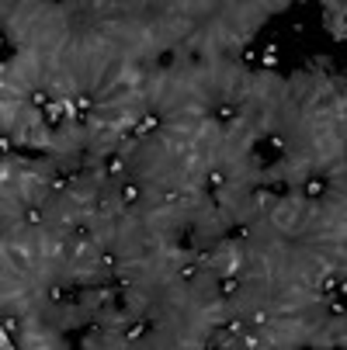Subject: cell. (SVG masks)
Wrapping results in <instances>:
<instances>
[{"mask_svg": "<svg viewBox=\"0 0 347 350\" xmlns=\"http://www.w3.org/2000/svg\"><path fill=\"white\" fill-rule=\"evenodd\" d=\"M160 125H163V118L157 111H142L136 118V125H132V132L136 136H153V132H160Z\"/></svg>", "mask_w": 347, "mask_h": 350, "instance_id": "1", "label": "cell"}, {"mask_svg": "<svg viewBox=\"0 0 347 350\" xmlns=\"http://www.w3.org/2000/svg\"><path fill=\"white\" fill-rule=\"evenodd\" d=\"M236 291H240V277H236V274H222L219 295H222V298H236Z\"/></svg>", "mask_w": 347, "mask_h": 350, "instance_id": "2", "label": "cell"}, {"mask_svg": "<svg viewBox=\"0 0 347 350\" xmlns=\"http://www.w3.org/2000/svg\"><path fill=\"white\" fill-rule=\"evenodd\" d=\"M122 170H125V160L111 149V152H108V160H104V173H108V177H122Z\"/></svg>", "mask_w": 347, "mask_h": 350, "instance_id": "3", "label": "cell"}, {"mask_svg": "<svg viewBox=\"0 0 347 350\" xmlns=\"http://www.w3.org/2000/svg\"><path fill=\"white\" fill-rule=\"evenodd\" d=\"M215 122H219V125L236 122V104H233V101H222L219 107H215Z\"/></svg>", "mask_w": 347, "mask_h": 350, "instance_id": "4", "label": "cell"}, {"mask_svg": "<svg viewBox=\"0 0 347 350\" xmlns=\"http://www.w3.org/2000/svg\"><path fill=\"white\" fill-rule=\"evenodd\" d=\"M302 191H306V198H319V194L327 191V181L323 177H309L306 184H302Z\"/></svg>", "mask_w": 347, "mask_h": 350, "instance_id": "5", "label": "cell"}, {"mask_svg": "<svg viewBox=\"0 0 347 350\" xmlns=\"http://www.w3.org/2000/svg\"><path fill=\"white\" fill-rule=\"evenodd\" d=\"M136 201H139V184L136 181L122 184V205H136Z\"/></svg>", "mask_w": 347, "mask_h": 350, "instance_id": "6", "label": "cell"}, {"mask_svg": "<svg viewBox=\"0 0 347 350\" xmlns=\"http://www.w3.org/2000/svg\"><path fill=\"white\" fill-rule=\"evenodd\" d=\"M42 218H46V215H42V208H38V205H35V208H25V222H28V226H35V229H38V226H42Z\"/></svg>", "mask_w": 347, "mask_h": 350, "instance_id": "7", "label": "cell"}, {"mask_svg": "<svg viewBox=\"0 0 347 350\" xmlns=\"http://www.w3.org/2000/svg\"><path fill=\"white\" fill-rule=\"evenodd\" d=\"M205 184H208L212 191H219V187L226 184V173H222V170H212V173H208V177H205Z\"/></svg>", "mask_w": 347, "mask_h": 350, "instance_id": "8", "label": "cell"}, {"mask_svg": "<svg viewBox=\"0 0 347 350\" xmlns=\"http://www.w3.org/2000/svg\"><path fill=\"white\" fill-rule=\"evenodd\" d=\"M142 333H146V319H139V322L128 326V330H125V340H139Z\"/></svg>", "mask_w": 347, "mask_h": 350, "instance_id": "9", "label": "cell"}, {"mask_svg": "<svg viewBox=\"0 0 347 350\" xmlns=\"http://www.w3.org/2000/svg\"><path fill=\"white\" fill-rule=\"evenodd\" d=\"M247 236H250V226H243V222L233 226V229H226V239H247Z\"/></svg>", "mask_w": 347, "mask_h": 350, "instance_id": "10", "label": "cell"}, {"mask_svg": "<svg viewBox=\"0 0 347 350\" xmlns=\"http://www.w3.org/2000/svg\"><path fill=\"white\" fill-rule=\"evenodd\" d=\"M52 101H56V97H49L46 91H35V94H32V104H35V107H49Z\"/></svg>", "mask_w": 347, "mask_h": 350, "instance_id": "11", "label": "cell"}, {"mask_svg": "<svg viewBox=\"0 0 347 350\" xmlns=\"http://www.w3.org/2000/svg\"><path fill=\"white\" fill-rule=\"evenodd\" d=\"M111 288H115V291H128V288H132V277H128V274H115Z\"/></svg>", "mask_w": 347, "mask_h": 350, "instance_id": "12", "label": "cell"}, {"mask_svg": "<svg viewBox=\"0 0 347 350\" xmlns=\"http://www.w3.org/2000/svg\"><path fill=\"white\" fill-rule=\"evenodd\" d=\"M49 187H52V191H66V187H70V177H66V173H56V177L49 181Z\"/></svg>", "mask_w": 347, "mask_h": 350, "instance_id": "13", "label": "cell"}, {"mask_svg": "<svg viewBox=\"0 0 347 350\" xmlns=\"http://www.w3.org/2000/svg\"><path fill=\"white\" fill-rule=\"evenodd\" d=\"M268 146L274 152H285V136H268Z\"/></svg>", "mask_w": 347, "mask_h": 350, "instance_id": "14", "label": "cell"}, {"mask_svg": "<svg viewBox=\"0 0 347 350\" xmlns=\"http://www.w3.org/2000/svg\"><path fill=\"white\" fill-rule=\"evenodd\" d=\"M101 267H118V257H115L111 250H104V253H101Z\"/></svg>", "mask_w": 347, "mask_h": 350, "instance_id": "15", "label": "cell"}, {"mask_svg": "<svg viewBox=\"0 0 347 350\" xmlns=\"http://www.w3.org/2000/svg\"><path fill=\"white\" fill-rule=\"evenodd\" d=\"M271 194H278V198H285V194H288V181H274V184H271Z\"/></svg>", "mask_w": 347, "mask_h": 350, "instance_id": "16", "label": "cell"}, {"mask_svg": "<svg viewBox=\"0 0 347 350\" xmlns=\"http://www.w3.org/2000/svg\"><path fill=\"white\" fill-rule=\"evenodd\" d=\"M250 319H253V326H268V312H264V309H253Z\"/></svg>", "mask_w": 347, "mask_h": 350, "instance_id": "17", "label": "cell"}, {"mask_svg": "<svg viewBox=\"0 0 347 350\" xmlns=\"http://www.w3.org/2000/svg\"><path fill=\"white\" fill-rule=\"evenodd\" d=\"M194 271H198V260H194V264H184V267H181V277H184V281H191V277H194Z\"/></svg>", "mask_w": 347, "mask_h": 350, "instance_id": "18", "label": "cell"}, {"mask_svg": "<svg viewBox=\"0 0 347 350\" xmlns=\"http://www.w3.org/2000/svg\"><path fill=\"white\" fill-rule=\"evenodd\" d=\"M253 201H260V205H268V201H271V191H268V187H260V191H253Z\"/></svg>", "mask_w": 347, "mask_h": 350, "instance_id": "19", "label": "cell"}, {"mask_svg": "<svg viewBox=\"0 0 347 350\" xmlns=\"http://www.w3.org/2000/svg\"><path fill=\"white\" fill-rule=\"evenodd\" d=\"M4 333H17V319L14 316H4Z\"/></svg>", "mask_w": 347, "mask_h": 350, "instance_id": "20", "label": "cell"}, {"mask_svg": "<svg viewBox=\"0 0 347 350\" xmlns=\"http://www.w3.org/2000/svg\"><path fill=\"white\" fill-rule=\"evenodd\" d=\"M177 201H181L177 191H163V205H177Z\"/></svg>", "mask_w": 347, "mask_h": 350, "instance_id": "21", "label": "cell"}, {"mask_svg": "<svg viewBox=\"0 0 347 350\" xmlns=\"http://www.w3.org/2000/svg\"><path fill=\"white\" fill-rule=\"evenodd\" d=\"M91 104H94V101L87 97V94H80V97H77V107H80V111H87V107H91Z\"/></svg>", "mask_w": 347, "mask_h": 350, "instance_id": "22", "label": "cell"}]
</instances>
